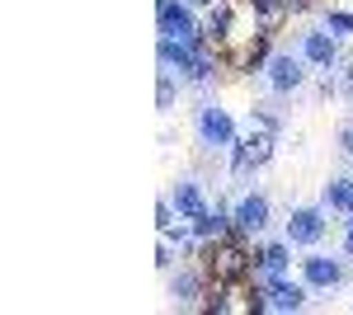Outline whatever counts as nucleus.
<instances>
[{"instance_id": "nucleus-1", "label": "nucleus", "mask_w": 353, "mask_h": 315, "mask_svg": "<svg viewBox=\"0 0 353 315\" xmlns=\"http://www.w3.org/2000/svg\"><path fill=\"white\" fill-rule=\"evenodd\" d=\"M208 268H212V278H217L221 287H231V283H245V278L254 273V254H250L245 245H236V240H217Z\"/></svg>"}, {"instance_id": "nucleus-2", "label": "nucleus", "mask_w": 353, "mask_h": 315, "mask_svg": "<svg viewBox=\"0 0 353 315\" xmlns=\"http://www.w3.org/2000/svg\"><path fill=\"white\" fill-rule=\"evenodd\" d=\"M156 28H161V38H174V43H198L203 38L189 0H156Z\"/></svg>"}, {"instance_id": "nucleus-3", "label": "nucleus", "mask_w": 353, "mask_h": 315, "mask_svg": "<svg viewBox=\"0 0 353 315\" xmlns=\"http://www.w3.org/2000/svg\"><path fill=\"white\" fill-rule=\"evenodd\" d=\"M264 76H269V85L278 90V94H292V90H301V85H306V57L273 52L269 61H264Z\"/></svg>"}, {"instance_id": "nucleus-4", "label": "nucleus", "mask_w": 353, "mask_h": 315, "mask_svg": "<svg viewBox=\"0 0 353 315\" xmlns=\"http://www.w3.org/2000/svg\"><path fill=\"white\" fill-rule=\"evenodd\" d=\"M198 136H203V146H236V123H231V113L217 104H203L198 108Z\"/></svg>"}, {"instance_id": "nucleus-5", "label": "nucleus", "mask_w": 353, "mask_h": 315, "mask_svg": "<svg viewBox=\"0 0 353 315\" xmlns=\"http://www.w3.org/2000/svg\"><path fill=\"white\" fill-rule=\"evenodd\" d=\"M325 240V212L321 207H292L288 216V245H321Z\"/></svg>"}, {"instance_id": "nucleus-6", "label": "nucleus", "mask_w": 353, "mask_h": 315, "mask_svg": "<svg viewBox=\"0 0 353 315\" xmlns=\"http://www.w3.org/2000/svg\"><path fill=\"white\" fill-rule=\"evenodd\" d=\"M301 283L316 287V292L339 287V283H344V263L330 259V254H306V259H301Z\"/></svg>"}, {"instance_id": "nucleus-7", "label": "nucleus", "mask_w": 353, "mask_h": 315, "mask_svg": "<svg viewBox=\"0 0 353 315\" xmlns=\"http://www.w3.org/2000/svg\"><path fill=\"white\" fill-rule=\"evenodd\" d=\"M259 292H264V311H301L306 306V283L269 278V283H259Z\"/></svg>"}, {"instance_id": "nucleus-8", "label": "nucleus", "mask_w": 353, "mask_h": 315, "mask_svg": "<svg viewBox=\"0 0 353 315\" xmlns=\"http://www.w3.org/2000/svg\"><path fill=\"white\" fill-rule=\"evenodd\" d=\"M231 226H236L241 236H259V231L269 226V198H264V193H245L236 216H231Z\"/></svg>"}, {"instance_id": "nucleus-9", "label": "nucleus", "mask_w": 353, "mask_h": 315, "mask_svg": "<svg viewBox=\"0 0 353 315\" xmlns=\"http://www.w3.org/2000/svg\"><path fill=\"white\" fill-rule=\"evenodd\" d=\"M301 57H306L311 66L330 71V66L339 61V43L330 38V28H311V33H301Z\"/></svg>"}, {"instance_id": "nucleus-10", "label": "nucleus", "mask_w": 353, "mask_h": 315, "mask_svg": "<svg viewBox=\"0 0 353 315\" xmlns=\"http://www.w3.org/2000/svg\"><path fill=\"white\" fill-rule=\"evenodd\" d=\"M288 245H264L254 250V283H269V278H283L288 273Z\"/></svg>"}, {"instance_id": "nucleus-11", "label": "nucleus", "mask_w": 353, "mask_h": 315, "mask_svg": "<svg viewBox=\"0 0 353 315\" xmlns=\"http://www.w3.org/2000/svg\"><path fill=\"white\" fill-rule=\"evenodd\" d=\"M170 203H174V212H179V216H189V221H198V216L208 212L203 188L193 184V179H179V184H174V193H170Z\"/></svg>"}, {"instance_id": "nucleus-12", "label": "nucleus", "mask_w": 353, "mask_h": 315, "mask_svg": "<svg viewBox=\"0 0 353 315\" xmlns=\"http://www.w3.org/2000/svg\"><path fill=\"white\" fill-rule=\"evenodd\" d=\"M170 296L184 301V306H198V296H203V278H198V273H174V278H170Z\"/></svg>"}, {"instance_id": "nucleus-13", "label": "nucleus", "mask_w": 353, "mask_h": 315, "mask_svg": "<svg viewBox=\"0 0 353 315\" xmlns=\"http://www.w3.org/2000/svg\"><path fill=\"white\" fill-rule=\"evenodd\" d=\"M226 226H231V216H226V212H203V216H198V221H193V236L198 240H221L226 236Z\"/></svg>"}, {"instance_id": "nucleus-14", "label": "nucleus", "mask_w": 353, "mask_h": 315, "mask_svg": "<svg viewBox=\"0 0 353 315\" xmlns=\"http://www.w3.org/2000/svg\"><path fill=\"white\" fill-rule=\"evenodd\" d=\"M325 207L330 212H353V179H330L325 184Z\"/></svg>"}, {"instance_id": "nucleus-15", "label": "nucleus", "mask_w": 353, "mask_h": 315, "mask_svg": "<svg viewBox=\"0 0 353 315\" xmlns=\"http://www.w3.org/2000/svg\"><path fill=\"white\" fill-rule=\"evenodd\" d=\"M325 28H334L339 38H353V14H344V10H325Z\"/></svg>"}, {"instance_id": "nucleus-16", "label": "nucleus", "mask_w": 353, "mask_h": 315, "mask_svg": "<svg viewBox=\"0 0 353 315\" xmlns=\"http://www.w3.org/2000/svg\"><path fill=\"white\" fill-rule=\"evenodd\" d=\"M156 104L174 108V71H161V85H156Z\"/></svg>"}, {"instance_id": "nucleus-17", "label": "nucleus", "mask_w": 353, "mask_h": 315, "mask_svg": "<svg viewBox=\"0 0 353 315\" xmlns=\"http://www.w3.org/2000/svg\"><path fill=\"white\" fill-rule=\"evenodd\" d=\"M156 226H161V236H170V231H174V203H170V198L156 207Z\"/></svg>"}, {"instance_id": "nucleus-18", "label": "nucleus", "mask_w": 353, "mask_h": 315, "mask_svg": "<svg viewBox=\"0 0 353 315\" xmlns=\"http://www.w3.org/2000/svg\"><path fill=\"white\" fill-rule=\"evenodd\" d=\"M156 263H161V268H170V263H174V250H170V236L161 240V250H156Z\"/></svg>"}, {"instance_id": "nucleus-19", "label": "nucleus", "mask_w": 353, "mask_h": 315, "mask_svg": "<svg viewBox=\"0 0 353 315\" xmlns=\"http://www.w3.org/2000/svg\"><path fill=\"white\" fill-rule=\"evenodd\" d=\"M339 141H344V156H353V128H344V132H339Z\"/></svg>"}, {"instance_id": "nucleus-20", "label": "nucleus", "mask_w": 353, "mask_h": 315, "mask_svg": "<svg viewBox=\"0 0 353 315\" xmlns=\"http://www.w3.org/2000/svg\"><path fill=\"white\" fill-rule=\"evenodd\" d=\"M344 254H353V212H349V231H344Z\"/></svg>"}, {"instance_id": "nucleus-21", "label": "nucleus", "mask_w": 353, "mask_h": 315, "mask_svg": "<svg viewBox=\"0 0 353 315\" xmlns=\"http://www.w3.org/2000/svg\"><path fill=\"white\" fill-rule=\"evenodd\" d=\"M344 90H349V99H353V66L344 71Z\"/></svg>"}]
</instances>
